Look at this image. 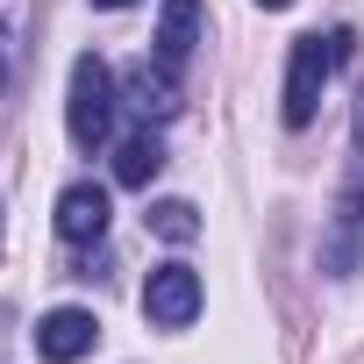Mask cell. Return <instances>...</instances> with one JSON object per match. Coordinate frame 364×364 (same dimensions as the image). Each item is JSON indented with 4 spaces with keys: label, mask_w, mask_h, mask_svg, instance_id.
Returning <instances> with one entry per match:
<instances>
[{
    "label": "cell",
    "mask_w": 364,
    "mask_h": 364,
    "mask_svg": "<svg viewBox=\"0 0 364 364\" xmlns=\"http://www.w3.org/2000/svg\"><path fill=\"white\" fill-rule=\"evenodd\" d=\"M143 222H150L164 243H193V236H200V208H193V200H157Z\"/></svg>",
    "instance_id": "10"
},
{
    "label": "cell",
    "mask_w": 364,
    "mask_h": 364,
    "mask_svg": "<svg viewBox=\"0 0 364 364\" xmlns=\"http://www.w3.org/2000/svg\"><path fill=\"white\" fill-rule=\"evenodd\" d=\"M129 107H136L143 122L178 114V72H164V65H136V72H129Z\"/></svg>",
    "instance_id": "8"
},
{
    "label": "cell",
    "mask_w": 364,
    "mask_h": 364,
    "mask_svg": "<svg viewBox=\"0 0 364 364\" xmlns=\"http://www.w3.org/2000/svg\"><path fill=\"white\" fill-rule=\"evenodd\" d=\"M257 8H293V0H257Z\"/></svg>",
    "instance_id": "12"
},
{
    "label": "cell",
    "mask_w": 364,
    "mask_h": 364,
    "mask_svg": "<svg viewBox=\"0 0 364 364\" xmlns=\"http://www.w3.org/2000/svg\"><path fill=\"white\" fill-rule=\"evenodd\" d=\"M65 136L79 150H100L114 136V72L107 58H72V86H65Z\"/></svg>",
    "instance_id": "2"
},
{
    "label": "cell",
    "mask_w": 364,
    "mask_h": 364,
    "mask_svg": "<svg viewBox=\"0 0 364 364\" xmlns=\"http://www.w3.org/2000/svg\"><path fill=\"white\" fill-rule=\"evenodd\" d=\"M36 350H43L50 364H79V357H93V350H100V321H93V307H50V314L36 321Z\"/></svg>",
    "instance_id": "5"
},
{
    "label": "cell",
    "mask_w": 364,
    "mask_h": 364,
    "mask_svg": "<svg viewBox=\"0 0 364 364\" xmlns=\"http://www.w3.org/2000/svg\"><path fill=\"white\" fill-rule=\"evenodd\" d=\"M157 171H164V143H157L150 129L122 136V150H114V186H150Z\"/></svg>",
    "instance_id": "9"
},
{
    "label": "cell",
    "mask_w": 364,
    "mask_h": 364,
    "mask_svg": "<svg viewBox=\"0 0 364 364\" xmlns=\"http://www.w3.org/2000/svg\"><path fill=\"white\" fill-rule=\"evenodd\" d=\"M350 50H357V36L350 29H314V36H300L293 43V58H286V129H307L314 122V107H321V86H328V72L336 65H350Z\"/></svg>",
    "instance_id": "1"
},
{
    "label": "cell",
    "mask_w": 364,
    "mask_h": 364,
    "mask_svg": "<svg viewBox=\"0 0 364 364\" xmlns=\"http://www.w3.org/2000/svg\"><path fill=\"white\" fill-rule=\"evenodd\" d=\"M150 43H157L150 58H157L164 72H186V58H193V43H200V0H164Z\"/></svg>",
    "instance_id": "7"
},
{
    "label": "cell",
    "mask_w": 364,
    "mask_h": 364,
    "mask_svg": "<svg viewBox=\"0 0 364 364\" xmlns=\"http://www.w3.org/2000/svg\"><path fill=\"white\" fill-rule=\"evenodd\" d=\"M143 314H150V328H193L200 321V272L193 264H157L150 279H143Z\"/></svg>",
    "instance_id": "4"
},
{
    "label": "cell",
    "mask_w": 364,
    "mask_h": 364,
    "mask_svg": "<svg viewBox=\"0 0 364 364\" xmlns=\"http://www.w3.org/2000/svg\"><path fill=\"white\" fill-rule=\"evenodd\" d=\"M58 236H65V243H100V236H107V186L72 178V186L58 193Z\"/></svg>",
    "instance_id": "6"
},
{
    "label": "cell",
    "mask_w": 364,
    "mask_h": 364,
    "mask_svg": "<svg viewBox=\"0 0 364 364\" xmlns=\"http://www.w3.org/2000/svg\"><path fill=\"white\" fill-rule=\"evenodd\" d=\"M0 86H8V58H0Z\"/></svg>",
    "instance_id": "13"
},
{
    "label": "cell",
    "mask_w": 364,
    "mask_h": 364,
    "mask_svg": "<svg viewBox=\"0 0 364 364\" xmlns=\"http://www.w3.org/2000/svg\"><path fill=\"white\" fill-rule=\"evenodd\" d=\"M364 257V93H357V122H350V178H343V200H336V229L321 243V264L336 279H350Z\"/></svg>",
    "instance_id": "3"
},
{
    "label": "cell",
    "mask_w": 364,
    "mask_h": 364,
    "mask_svg": "<svg viewBox=\"0 0 364 364\" xmlns=\"http://www.w3.org/2000/svg\"><path fill=\"white\" fill-rule=\"evenodd\" d=\"M93 8H136V0H93Z\"/></svg>",
    "instance_id": "11"
}]
</instances>
